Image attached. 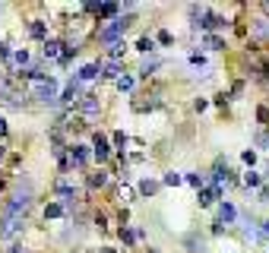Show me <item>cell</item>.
<instances>
[{
	"instance_id": "obj_14",
	"label": "cell",
	"mask_w": 269,
	"mask_h": 253,
	"mask_svg": "<svg viewBox=\"0 0 269 253\" xmlns=\"http://www.w3.org/2000/svg\"><path fill=\"white\" fill-rule=\"evenodd\" d=\"M60 48H64L60 42H45V57H51V61H60Z\"/></svg>"
},
{
	"instance_id": "obj_22",
	"label": "cell",
	"mask_w": 269,
	"mask_h": 253,
	"mask_svg": "<svg viewBox=\"0 0 269 253\" xmlns=\"http://www.w3.org/2000/svg\"><path fill=\"white\" fill-rule=\"evenodd\" d=\"M124 51H127V44H124V42L111 44V63H117V57H124Z\"/></svg>"
},
{
	"instance_id": "obj_25",
	"label": "cell",
	"mask_w": 269,
	"mask_h": 253,
	"mask_svg": "<svg viewBox=\"0 0 269 253\" xmlns=\"http://www.w3.org/2000/svg\"><path fill=\"white\" fill-rule=\"evenodd\" d=\"M180 181H184V177H180V174H174V171H168V174H165V184H168V187H178Z\"/></svg>"
},
{
	"instance_id": "obj_34",
	"label": "cell",
	"mask_w": 269,
	"mask_h": 253,
	"mask_svg": "<svg viewBox=\"0 0 269 253\" xmlns=\"http://www.w3.org/2000/svg\"><path fill=\"white\" fill-rule=\"evenodd\" d=\"M257 196H260V203H269V187H260Z\"/></svg>"
},
{
	"instance_id": "obj_43",
	"label": "cell",
	"mask_w": 269,
	"mask_h": 253,
	"mask_svg": "<svg viewBox=\"0 0 269 253\" xmlns=\"http://www.w3.org/2000/svg\"><path fill=\"white\" fill-rule=\"evenodd\" d=\"M149 253H158V250H149Z\"/></svg>"
},
{
	"instance_id": "obj_4",
	"label": "cell",
	"mask_w": 269,
	"mask_h": 253,
	"mask_svg": "<svg viewBox=\"0 0 269 253\" xmlns=\"http://www.w3.org/2000/svg\"><path fill=\"white\" fill-rule=\"evenodd\" d=\"M92 155L98 158V162H108L111 158V146H108V139L102 133H95V143H92Z\"/></svg>"
},
{
	"instance_id": "obj_18",
	"label": "cell",
	"mask_w": 269,
	"mask_h": 253,
	"mask_svg": "<svg viewBox=\"0 0 269 253\" xmlns=\"http://www.w3.org/2000/svg\"><path fill=\"white\" fill-rule=\"evenodd\" d=\"M114 83H117V89H120V92H133V85H136V79H133V76H117Z\"/></svg>"
},
{
	"instance_id": "obj_29",
	"label": "cell",
	"mask_w": 269,
	"mask_h": 253,
	"mask_svg": "<svg viewBox=\"0 0 269 253\" xmlns=\"http://www.w3.org/2000/svg\"><path fill=\"white\" fill-rule=\"evenodd\" d=\"M114 143H117V149H124V146L130 143V136H127V133H114Z\"/></svg>"
},
{
	"instance_id": "obj_41",
	"label": "cell",
	"mask_w": 269,
	"mask_h": 253,
	"mask_svg": "<svg viewBox=\"0 0 269 253\" xmlns=\"http://www.w3.org/2000/svg\"><path fill=\"white\" fill-rule=\"evenodd\" d=\"M263 73H269V61H266V63H263Z\"/></svg>"
},
{
	"instance_id": "obj_6",
	"label": "cell",
	"mask_w": 269,
	"mask_h": 253,
	"mask_svg": "<svg viewBox=\"0 0 269 253\" xmlns=\"http://www.w3.org/2000/svg\"><path fill=\"white\" fill-rule=\"evenodd\" d=\"M70 162L76 165V168H86V165H89V149H86V146H70Z\"/></svg>"
},
{
	"instance_id": "obj_20",
	"label": "cell",
	"mask_w": 269,
	"mask_h": 253,
	"mask_svg": "<svg viewBox=\"0 0 269 253\" xmlns=\"http://www.w3.org/2000/svg\"><path fill=\"white\" fill-rule=\"evenodd\" d=\"M60 215H64V206L60 203H51L48 209H45V218H60Z\"/></svg>"
},
{
	"instance_id": "obj_12",
	"label": "cell",
	"mask_w": 269,
	"mask_h": 253,
	"mask_svg": "<svg viewBox=\"0 0 269 253\" xmlns=\"http://www.w3.org/2000/svg\"><path fill=\"white\" fill-rule=\"evenodd\" d=\"M117 10H120L117 3H98L95 6V13H98V16H105V19H114V16H117Z\"/></svg>"
},
{
	"instance_id": "obj_32",
	"label": "cell",
	"mask_w": 269,
	"mask_h": 253,
	"mask_svg": "<svg viewBox=\"0 0 269 253\" xmlns=\"http://www.w3.org/2000/svg\"><path fill=\"white\" fill-rule=\"evenodd\" d=\"M257 146H260V149H269V133H260V136H257Z\"/></svg>"
},
{
	"instance_id": "obj_42",
	"label": "cell",
	"mask_w": 269,
	"mask_h": 253,
	"mask_svg": "<svg viewBox=\"0 0 269 253\" xmlns=\"http://www.w3.org/2000/svg\"><path fill=\"white\" fill-rule=\"evenodd\" d=\"M102 253H114V250H111V247H105V250H102Z\"/></svg>"
},
{
	"instance_id": "obj_10",
	"label": "cell",
	"mask_w": 269,
	"mask_h": 253,
	"mask_svg": "<svg viewBox=\"0 0 269 253\" xmlns=\"http://www.w3.org/2000/svg\"><path fill=\"white\" fill-rule=\"evenodd\" d=\"M200 25V29H225V16H212V13H206V16H203V22H197Z\"/></svg>"
},
{
	"instance_id": "obj_9",
	"label": "cell",
	"mask_w": 269,
	"mask_h": 253,
	"mask_svg": "<svg viewBox=\"0 0 269 253\" xmlns=\"http://www.w3.org/2000/svg\"><path fill=\"white\" fill-rule=\"evenodd\" d=\"M234 218H238V209H234L231 203H222L219 206V225H231Z\"/></svg>"
},
{
	"instance_id": "obj_27",
	"label": "cell",
	"mask_w": 269,
	"mask_h": 253,
	"mask_svg": "<svg viewBox=\"0 0 269 253\" xmlns=\"http://www.w3.org/2000/svg\"><path fill=\"white\" fill-rule=\"evenodd\" d=\"M13 61H16L19 66H25V63H29V51H25V48H22V51H16V54H13Z\"/></svg>"
},
{
	"instance_id": "obj_23",
	"label": "cell",
	"mask_w": 269,
	"mask_h": 253,
	"mask_svg": "<svg viewBox=\"0 0 269 253\" xmlns=\"http://www.w3.org/2000/svg\"><path fill=\"white\" fill-rule=\"evenodd\" d=\"M244 184H247V187H257V190H260V174H257V171H247V174H244Z\"/></svg>"
},
{
	"instance_id": "obj_5",
	"label": "cell",
	"mask_w": 269,
	"mask_h": 253,
	"mask_svg": "<svg viewBox=\"0 0 269 253\" xmlns=\"http://www.w3.org/2000/svg\"><path fill=\"white\" fill-rule=\"evenodd\" d=\"M79 98H83V83H76V79H73V83H67L60 102H64V105H73V102H79Z\"/></svg>"
},
{
	"instance_id": "obj_26",
	"label": "cell",
	"mask_w": 269,
	"mask_h": 253,
	"mask_svg": "<svg viewBox=\"0 0 269 253\" xmlns=\"http://www.w3.org/2000/svg\"><path fill=\"white\" fill-rule=\"evenodd\" d=\"M184 181H187V184H190V187H197V190H200V187H203V174H187V177H184Z\"/></svg>"
},
{
	"instance_id": "obj_38",
	"label": "cell",
	"mask_w": 269,
	"mask_h": 253,
	"mask_svg": "<svg viewBox=\"0 0 269 253\" xmlns=\"http://www.w3.org/2000/svg\"><path fill=\"white\" fill-rule=\"evenodd\" d=\"M263 237H269V222H263Z\"/></svg>"
},
{
	"instance_id": "obj_30",
	"label": "cell",
	"mask_w": 269,
	"mask_h": 253,
	"mask_svg": "<svg viewBox=\"0 0 269 253\" xmlns=\"http://www.w3.org/2000/svg\"><path fill=\"white\" fill-rule=\"evenodd\" d=\"M120 241H124V244H133V241H136V234H133V231H127V228H120Z\"/></svg>"
},
{
	"instance_id": "obj_37",
	"label": "cell",
	"mask_w": 269,
	"mask_h": 253,
	"mask_svg": "<svg viewBox=\"0 0 269 253\" xmlns=\"http://www.w3.org/2000/svg\"><path fill=\"white\" fill-rule=\"evenodd\" d=\"M3 133H6V121H3V117H0V136H3Z\"/></svg>"
},
{
	"instance_id": "obj_7",
	"label": "cell",
	"mask_w": 269,
	"mask_h": 253,
	"mask_svg": "<svg viewBox=\"0 0 269 253\" xmlns=\"http://www.w3.org/2000/svg\"><path fill=\"white\" fill-rule=\"evenodd\" d=\"M79 111H83L86 117H95L98 114V98L95 95H83L79 98Z\"/></svg>"
},
{
	"instance_id": "obj_16",
	"label": "cell",
	"mask_w": 269,
	"mask_h": 253,
	"mask_svg": "<svg viewBox=\"0 0 269 253\" xmlns=\"http://www.w3.org/2000/svg\"><path fill=\"white\" fill-rule=\"evenodd\" d=\"M108 184V171H95V174H89V187L95 190V187H105Z\"/></svg>"
},
{
	"instance_id": "obj_11",
	"label": "cell",
	"mask_w": 269,
	"mask_h": 253,
	"mask_svg": "<svg viewBox=\"0 0 269 253\" xmlns=\"http://www.w3.org/2000/svg\"><path fill=\"white\" fill-rule=\"evenodd\" d=\"M98 73H102V66L98 63H86L83 70H79V76H76V83H89V79H95Z\"/></svg>"
},
{
	"instance_id": "obj_15",
	"label": "cell",
	"mask_w": 269,
	"mask_h": 253,
	"mask_svg": "<svg viewBox=\"0 0 269 253\" xmlns=\"http://www.w3.org/2000/svg\"><path fill=\"white\" fill-rule=\"evenodd\" d=\"M139 193H143V196H156L158 193V181H149V177H146V181L139 184Z\"/></svg>"
},
{
	"instance_id": "obj_3",
	"label": "cell",
	"mask_w": 269,
	"mask_h": 253,
	"mask_svg": "<svg viewBox=\"0 0 269 253\" xmlns=\"http://www.w3.org/2000/svg\"><path fill=\"white\" fill-rule=\"evenodd\" d=\"M35 98L45 105H57V79H42V83H35Z\"/></svg>"
},
{
	"instance_id": "obj_17",
	"label": "cell",
	"mask_w": 269,
	"mask_h": 253,
	"mask_svg": "<svg viewBox=\"0 0 269 253\" xmlns=\"http://www.w3.org/2000/svg\"><path fill=\"white\" fill-rule=\"evenodd\" d=\"M136 51H143V54H152V51H156V42H152L149 35H143V38L136 42Z\"/></svg>"
},
{
	"instance_id": "obj_40",
	"label": "cell",
	"mask_w": 269,
	"mask_h": 253,
	"mask_svg": "<svg viewBox=\"0 0 269 253\" xmlns=\"http://www.w3.org/2000/svg\"><path fill=\"white\" fill-rule=\"evenodd\" d=\"M10 253H25V250H22V247H13V250H10Z\"/></svg>"
},
{
	"instance_id": "obj_28",
	"label": "cell",
	"mask_w": 269,
	"mask_h": 253,
	"mask_svg": "<svg viewBox=\"0 0 269 253\" xmlns=\"http://www.w3.org/2000/svg\"><path fill=\"white\" fill-rule=\"evenodd\" d=\"M152 70H158V61H146V63H143V70H139V73H143V76H149Z\"/></svg>"
},
{
	"instance_id": "obj_8",
	"label": "cell",
	"mask_w": 269,
	"mask_h": 253,
	"mask_svg": "<svg viewBox=\"0 0 269 253\" xmlns=\"http://www.w3.org/2000/svg\"><path fill=\"white\" fill-rule=\"evenodd\" d=\"M219 196H222V187H215V184L212 187H200V206H212Z\"/></svg>"
},
{
	"instance_id": "obj_21",
	"label": "cell",
	"mask_w": 269,
	"mask_h": 253,
	"mask_svg": "<svg viewBox=\"0 0 269 253\" xmlns=\"http://www.w3.org/2000/svg\"><path fill=\"white\" fill-rule=\"evenodd\" d=\"M206 48H212V51H222V48H225V42H222L219 35H206Z\"/></svg>"
},
{
	"instance_id": "obj_2",
	"label": "cell",
	"mask_w": 269,
	"mask_h": 253,
	"mask_svg": "<svg viewBox=\"0 0 269 253\" xmlns=\"http://www.w3.org/2000/svg\"><path fill=\"white\" fill-rule=\"evenodd\" d=\"M0 105H6V108H22L25 98H22V92H19L16 85H10L6 79H0Z\"/></svg>"
},
{
	"instance_id": "obj_24",
	"label": "cell",
	"mask_w": 269,
	"mask_h": 253,
	"mask_svg": "<svg viewBox=\"0 0 269 253\" xmlns=\"http://www.w3.org/2000/svg\"><path fill=\"white\" fill-rule=\"evenodd\" d=\"M102 76H105V79H117V76H120V66H117V63H108Z\"/></svg>"
},
{
	"instance_id": "obj_19",
	"label": "cell",
	"mask_w": 269,
	"mask_h": 253,
	"mask_svg": "<svg viewBox=\"0 0 269 253\" xmlns=\"http://www.w3.org/2000/svg\"><path fill=\"white\" fill-rule=\"evenodd\" d=\"M187 247H190V253H206V241H203V237H190Z\"/></svg>"
},
{
	"instance_id": "obj_13",
	"label": "cell",
	"mask_w": 269,
	"mask_h": 253,
	"mask_svg": "<svg viewBox=\"0 0 269 253\" xmlns=\"http://www.w3.org/2000/svg\"><path fill=\"white\" fill-rule=\"evenodd\" d=\"M29 35H32V38H45V35H48V25H45L42 19H32V25H29Z\"/></svg>"
},
{
	"instance_id": "obj_35",
	"label": "cell",
	"mask_w": 269,
	"mask_h": 253,
	"mask_svg": "<svg viewBox=\"0 0 269 253\" xmlns=\"http://www.w3.org/2000/svg\"><path fill=\"white\" fill-rule=\"evenodd\" d=\"M158 42L161 44H171V32H158Z\"/></svg>"
},
{
	"instance_id": "obj_39",
	"label": "cell",
	"mask_w": 269,
	"mask_h": 253,
	"mask_svg": "<svg viewBox=\"0 0 269 253\" xmlns=\"http://www.w3.org/2000/svg\"><path fill=\"white\" fill-rule=\"evenodd\" d=\"M3 155H6V146H3V143H0V158H3Z\"/></svg>"
},
{
	"instance_id": "obj_31",
	"label": "cell",
	"mask_w": 269,
	"mask_h": 253,
	"mask_svg": "<svg viewBox=\"0 0 269 253\" xmlns=\"http://www.w3.org/2000/svg\"><path fill=\"white\" fill-rule=\"evenodd\" d=\"M241 158H244V165H250V168H253V162H257V152H250V149H247Z\"/></svg>"
},
{
	"instance_id": "obj_44",
	"label": "cell",
	"mask_w": 269,
	"mask_h": 253,
	"mask_svg": "<svg viewBox=\"0 0 269 253\" xmlns=\"http://www.w3.org/2000/svg\"><path fill=\"white\" fill-rule=\"evenodd\" d=\"M266 174H269V168H266Z\"/></svg>"
},
{
	"instance_id": "obj_1",
	"label": "cell",
	"mask_w": 269,
	"mask_h": 253,
	"mask_svg": "<svg viewBox=\"0 0 269 253\" xmlns=\"http://www.w3.org/2000/svg\"><path fill=\"white\" fill-rule=\"evenodd\" d=\"M127 25H130V19H114L111 25H105V29L98 32V42L108 44V48H111V44H117V42H120V35L127 32Z\"/></svg>"
},
{
	"instance_id": "obj_36",
	"label": "cell",
	"mask_w": 269,
	"mask_h": 253,
	"mask_svg": "<svg viewBox=\"0 0 269 253\" xmlns=\"http://www.w3.org/2000/svg\"><path fill=\"white\" fill-rule=\"evenodd\" d=\"M0 57H10V44H3V42H0Z\"/></svg>"
},
{
	"instance_id": "obj_33",
	"label": "cell",
	"mask_w": 269,
	"mask_h": 253,
	"mask_svg": "<svg viewBox=\"0 0 269 253\" xmlns=\"http://www.w3.org/2000/svg\"><path fill=\"white\" fill-rule=\"evenodd\" d=\"M190 63H197V66H203V63H206V57H203V54H190Z\"/></svg>"
}]
</instances>
